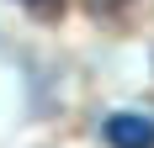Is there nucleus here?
Masks as SVG:
<instances>
[{
  "instance_id": "nucleus-1",
  "label": "nucleus",
  "mask_w": 154,
  "mask_h": 148,
  "mask_svg": "<svg viewBox=\"0 0 154 148\" xmlns=\"http://www.w3.org/2000/svg\"><path fill=\"white\" fill-rule=\"evenodd\" d=\"M101 138L112 148H154V117H138V111H117V117L101 122Z\"/></svg>"
}]
</instances>
